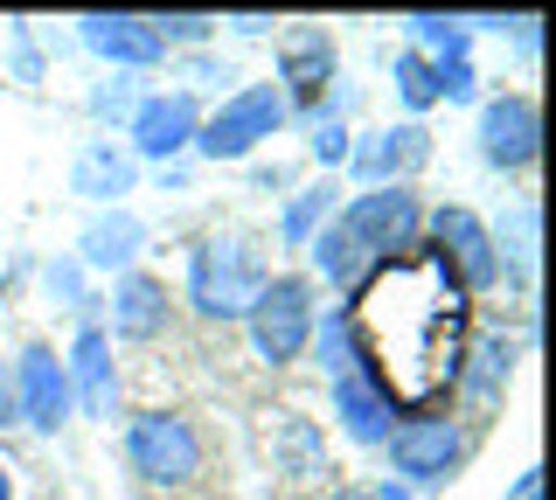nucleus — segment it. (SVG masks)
Segmentation results:
<instances>
[{
  "label": "nucleus",
  "instance_id": "nucleus-8",
  "mask_svg": "<svg viewBox=\"0 0 556 500\" xmlns=\"http://www.w3.org/2000/svg\"><path fill=\"white\" fill-rule=\"evenodd\" d=\"M480 153L494 167H529L535 153H543V112H535V98H494V105L480 112Z\"/></svg>",
  "mask_w": 556,
  "mask_h": 500
},
{
  "label": "nucleus",
  "instance_id": "nucleus-29",
  "mask_svg": "<svg viewBox=\"0 0 556 500\" xmlns=\"http://www.w3.org/2000/svg\"><path fill=\"white\" fill-rule=\"evenodd\" d=\"M8 418H14V383L0 375V424H8Z\"/></svg>",
  "mask_w": 556,
  "mask_h": 500
},
{
  "label": "nucleus",
  "instance_id": "nucleus-18",
  "mask_svg": "<svg viewBox=\"0 0 556 500\" xmlns=\"http://www.w3.org/2000/svg\"><path fill=\"white\" fill-rule=\"evenodd\" d=\"M126 188H132V161H126V153H112V146H84L77 153V195L118 202Z\"/></svg>",
  "mask_w": 556,
  "mask_h": 500
},
{
  "label": "nucleus",
  "instance_id": "nucleus-31",
  "mask_svg": "<svg viewBox=\"0 0 556 500\" xmlns=\"http://www.w3.org/2000/svg\"><path fill=\"white\" fill-rule=\"evenodd\" d=\"M0 500H14V479H8V465H0Z\"/></svg>",
  "mask_w": 556,
  "mask_h": 500
},
{
  "label": "nucleus",
  "instance_id": "nucleus-6",
  "mask_svg": "<svg viewBox=\"0 0 556 500\" xmlns=\"http://www.w3.org/2000/svg\"><path fill=\"white\" fill-rule=\"evenodd\" d=\"M243 320H251V341H257L265 361H292L306 348V334H313V292H306V279H265Z\"/></svg>",
  "mask_w": 556,
  "mask_h": 500
},
{
  "label": "nucleus",
  "instance_id": "nucleus-9",
  "mask_svg": "<svg viewBox=\"0 0 556 500\" xmlns=\"http://www.w3.org/2000/svg\"><path fill=\"white\" fill-rule=\"evenodd\" d=\"M390 459L396 473L417 479V487H439V479L459 465V424L452 418H410L390 431Z\"/></svg>",
  "mask_w": 556,
  "mask_h": 500
},
{
  "label": "nucleus",
  "instance_id": "nucleus-14",
  "mask_svg": "<svg viewBox=\"0 0 556 500\" xmlns=\"http://www.w3.org/2000/svg\"><path fill=\"white\" fill-rule=\"evenodd\" d=\"M77 375V403L91 410V418H112V396H118V375H112V341L98 334V326H84L77 348H70V369Z\"/></svg>",
  "mask_w": 556,
  "mask_h": 500
},
{
  "label": "nucleus",
  "instance_id": "nucleus-30",
  "mask_svg": "<svg viewBox=\"0 0 556 500\" xmlns=\"http://www.w3.org/2000/svg\"><path fill=\"white\" fill-rule=\"evenodd\" d=\"M327 500H376V493H362V487H334Z\"/></svg>",
  "mask_w": 556,
  "mask_h": 500
},
{
  "label": "nucleus",
  "instance_id": "nucleus-4",
  "mask_svg": "<svg viewBox=\"0 0 556 500\" xmlns=\"http://www.w3.org/2000/svg\"><path fill=\"white\" fill-rule=\"evenodd\" d=\"M278 118H286V98H278V84H243L237 98H223V112L195 126V146L208 161H243L257 140H271Z\"/></svg>",
  "mask_w": 556,
  "mask_h": 500
},
{
  "label": "nucleus",
  "instance_id": "nucleus-23",
  "mask_svg": "<svg viewBox=\"0 0 556 500\" xmlns=\"http://www.w3.org/2000/svg\"><path fill=\"white\" fill-rule=\"evenodd\" d=\"M313 265H320V279H334V285H355L362 279V251L348 244L341 230H320V236H313Z\"/></svg>",
  "mask_w": 556,
  "mask_h": 500
},
{
  "label": "nucleus",
  "instance_id": "nucleus-22",
  "mask_svg": "<svg viewBox=\"0 0 556 500\" xmlns=\"http://www.w3.org/2000/svg\"><path fill=\"white\" fill-rule=\"evenodd\" d=\"M396 98H404L410 112L439 105V70H431V56H417V49H404V56H396Z\"/></svg>",
  "mask_w": 556,
  "mask_h": 500
},
{
  "label": "nucleus",
  "instance_id": "nucleus-21",
  "mask_svg": "<svg viewBox=\"0 0 556 500\" xmlns=\"http://www.w3.org/2000/svg\"><path fill=\"white\" fill-rule=\"evenodd\" d=\"M320 431H313L306 418H286V424H278V473H286V479H313V473H320Z\"/></svg>",
  "mask_w": 556,
  "mask_h": 500
},
{
  "label": "nucleus",
  "instance_id": "nucleus-17",
  "mask_svg": "<svg viewBox=\"0 0 556 500\" xmlns=\"http://www.w3.org/2000/svg\"><path fill=\"white\" fill-rule=\"evenodd\" d=\"M417 161H425V126H390V132H376V140L355 153L362 181H390V188H396V175H404V167H417Z\"/></svg>",
  "mask_w": 556,
  "mask_h": 500
},
{
  "label": "nucleus",
  "instance_id": "nucleus-28",
  "mask_svg": "<svg viewBox=\"0 0 556 500\" xmlns=\"http://www.w3.org/2000/svg\"><path fill=\"white\" fill-rule=\"evenodd\" d=\"M313 153H320V161H348V132L341 126H320V132H313Z\"/></svg>",
  "mask_w": 556,
  "mask_h": 500
},
{
  "label": "nucleus",
  "instance_id": "nucleus-25",
  "mask_svg": "<svg viewBox=\"0 0 556 500\" xmlns=\"http://www.w3.org/2000/svg\"><path fill=\"white\" fill-rule=\"evenodd\" d=\"M327 209H334V188H306V195L278 216V236H286V244H313V230H320Z\"/></svg>",
  "mask_w": 556,
  "mask_h": 500
},
{
  "label": "nucleus",
  "instance_id": "nucleus-5",
  "mask_svg": "<svg viewBox=\"0 0 556 500\" xmlns=\"http://www.w3.org/2000/svg\"><path fill=\"white\" fill-rule=\"evenodd\" d=\"M334 230L362 257H376V265H382V257L410 251V236H417V195H410V188H369V195L348 202V216L334 222Z\"/></svg>",
  "mask_w": 556,
  "mask_h": 500
},
{
  "label": "nucleus",
  "instance_id": "nucleus-7",
  "mask_svg": "<svg viewBox=\"0 0 556 500\" xmlns=\"http://www.w3.org/2000/svg\"><path fill=\"white\" fill-rule=\"evenodd\" d=\"M431 236H439V257L452 265V279L466 292H486L501 285V257H494V230L473 216V209H439L431 216Z\"/></svg>",
  "mask_w": 556,
  "mask_h": 500
},
{
  "label": "nucleus",
  "instance_id": "nucleus-26",
  "mask_svg": "<svg viewBox=\"0 0 556 500\" xmlns=\"http://www.w3.org/2000/svg\"><path fill=\"white\" fill-rule=\"evenodd\" d=\"M320 369L327 375H348V369H355V348H348V320L341 313L320 320Z\"/></svg>",
  "mask_w": 556,
  "mask_h": 500
},
{
  "label": "nucleus",
  "instance_id": "nucleus-1",
  "mask_svg": "<svg viewBox=\"0 0 556 500\" xmlns=\"http://www.w3.org/2000/svg\"><path fill=\"white\" fill-rule=\"evenodd\" d=\"M341 320L355 369L390 410L425 418L459 389V369L473 355V292L452 279L439 251H396L369 265Z\"/></svg>",
  "mask_w": 556,
  "mask_h": 500
},
{
  "label": "nucleus",
  "instance_id": "nucleus-12",
  "mask_svg": "<svg viewBox=\"0 0 556 500\" xmlns=\"http://www.w3.org/2000/svg\"><path fill=\"white\" fill-rule=\"evenodd\" d=\"M84 49H98L104 63H161V36L147 14H84Z\"/></svg>",
  "mask_w": 556,
  "mask_h": 500
},
{
  "label": "nucleus",
  "instance_id": "nucleus-13",
  "mask_svg": "<svg viewBox=\"0 0 556 500\" xmlns=\"http://www.w3.org/2000/svg\"><path fill=\"white\" fill-rule=\"evenodd\" d=\"M278 77L300 98H320L327 84H334V36H327V28H292V36L278 42Z\"/></svg>",
  "mask_w": 556,
  "mask_h": 500
},
{
  "label": "nucleus",
  "instance_id": "nucleus-19",
  "mask_svg": "<svg viewBox=\"0 0 556 500\" xmlns=\"http://www.w3.org/2000/svg\"><path fill=\"white\" fill-rule=\"evenodd\" d=\"M139 251V222L126 209H112V216H98L91 230H84V265H98V271H112V265H126V257Z\"/></svg>",
  "mask_w": 556,
  "mask_h": 500
},
{
  "label": "nucleus",
  "instance_id": "nucleus-2",
  "mask_svg": "<svg viewBox=\"0 0 556 500\" xmlns=\"http://www.w3.org/2000/svg\"><path fill=\"white\" fill-rule=\"evenodd\" d=\"M257 285H265L257 251L237 244V236H208V244L188 257V306H195L202 320H243L251 299H257Z\"/></svg>",
  "mask_w": 556,
  "mask_h": 500
},
{
  "label": "nucleus",
  "instance_id": "nucleus-3",
  "mask_svg": "<svg viewBox=\"0 0 556 500\" xmlns=\"http://www.w3.org/2000/svg\"><path fill=\"white\" fill-rule=\"evenodd\" d=\"M126 459L153 487H181V479L202 473V438L181 410H139L132 431H126Z\"/></svg>",
  "mask_w": 556,
  "mask_h": 500
},
{
  "label": "nucleus",
  "instance_id": "nucleus-15",
  "mask_svg": "<svg viewBox=\"0 0 556 500\" xmlns=\"http://www.w3.org/2000/svg\"><path fill=\"white\" fill-rule=\"evenodd\" d=\"M334 418H341V431L355 445H382V438H390V403L369 389V375H362V369L334 375Z\"/></svg>",
  "mask_w": 556,
  "mask_h": 500
},
{
  "label": "nucleus",
  "instance_id": "nucleus-10",
  "mask_svg": "<svg viewBox=\"0 0 556 500\" xmlns=\"http://www.w3.org/2000/svg\"><path fill=\"white\" fill-rule=\"evenodd\" d=\"M14 403H22V418L35 431H56L63 424V410H70V375H63V361L49 355V348H28L22 355V369H14Z\"/></svg>",
  "mask_w": 556,
  "mask_h": 500
},
{
  "label": "nucleus",
  "instance_id": "nucleus-32",
  "mask_svg": "<svg viewBox=\"0 0 556 500\" xmlns=\"http://www.w3.org/2000/svg\"><path fill=\"white\" fill-rule=\"evenodd\" d=\"M376 500H410V493H404V487H382V493H376Z\"/></svg>",
  "mask_w": 556,
  "mask_h": 500
},
{
  "label": "nucleus",
  "instance_id": "nucleus-20",
  "mask_svg": "<svg viewBox=\"0 0 556 500\" xmlns=\"http://www.w3.org/2000/svg\"><path fill=\"white\" fill-rule=\"evenodd\" d=\"M508 361H515V348L494 334L480 355H466V369H459V389H466V396H473V403L486 410V403H494V389H508Z\"/></svg>",
  "mask_w": 556,
  "mask_h": 500
},
{
  "label": "nucleus",
  "instance_id": "nucleus-27",
  "mask_svg": "<svg viewBox=\"0 0 556 500\" xmlns=\"http://www.w3.org/2000/svg\"><path fill=\"white\" fill-rule=\"evenodd\" d=\"M208 28H216L208 14H161V22H153V36H161V42H202Z\"/></svg>",
  "mask_w": 556,
  "mask_h": 500
},
{
  "label": "nucleus",
  "instance_id": "nucleus-24",
  "mask_svg": "<svg viewBox=\"0 0 556 500\" xmlns=\"http://www.w3.org/2000/svg\"><path fill=\"white\" fill-rule=\"evenodd\" d=\"M404 28H410L425 49H439V63H459L466 42H473V36H466V22H445V14H410Z\"/></svg>",
  "mask_w": 556,
  "mask_h": 500
},
{
  "label": "nucleus",
  "instance_id": "nucleus-16",
  "mask_svg": "<svg viewBox=\"0 0 556 500\" xmlns=\"http://www.w3.org/2000/svg\"><path fill=\"white\" fill-rule=\"evenodd\" d=\"M161 320H167V285L161 279H147V271L118 279V292H112V326L118 334L147 341V334H161Z\"/></svg>",
  "mask_w": 556,
  "mask_h": 500
},
{
  "label": "nucleus",
  "instance_id": "nucleus-11",
  "mask_svg": "<svg viewBox=\"0 0 556 500\" xmlns=\"http://www.w3.org/2000/svg\"><path fill=\"white\" fill-rule=\"evenodd\" d=\"M132 140L147 161H167V153H181L195 140V98L188 91H167V98H147V105L132 112Z\"/></svg>",
  "mask_w": 556,
  "mask_h": 500
}]
</instances>
